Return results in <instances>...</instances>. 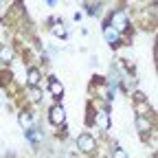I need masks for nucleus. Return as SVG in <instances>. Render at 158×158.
I'll use <instances>...</instances> for the list:
<instances>
[{"instance_id":"obj_1","label":"nucleus","mask_w":158,"mask_h":158,"mask_svg":"<svg viewBox=\"0 0 158 158\" xmlns=\"http://www.w3.org/2000/svg\"><path fill=\"white\" fill-rule=\"evenodd\" d=\"M110 27H112L116 33L125 31V29H127V15H125L123 11H114L112 18H110Z\"/></svg>"},{"instance_id":"obj_2","label":"nucleus","mask_w":158,"mask_h":158,"mask_svg":"<svg viewBox=\"0 0 158 158\" xmlns=\"http://www.w3.org/2000/svg\"><path fill=\"white\" fill-rule=\"evenodd\" d=\"M77 147L84 149V152H92L94 149V138L90 134H81V136L77 138Z\"/></svg>"},{"instance_id":"obj_3","label":"nucleus","mask_w":158,"mask_h":158,"mask_svg":"<svg viewBox=\"0 0 158 158\" xmlns=\"http://www.w3.org/2000/svg\"><path fill=\"white\" fill-rule=\"evenodd\" d=\"M64 118H66V112H64V108H62V106L51 108V123H53V125L64 123Z\"/></svg>"},{"instance_id":"obj_4","label":"nucleus","mask_w":158,"mask_h":158,"mask_svg":"<svg viewBox=\"0 0 158 158\" xmlns=\"http://www.w3.org/2000/svg\"><path fill=\"white\" fill-rule=\"evenodd\" d=\"M97 125L101 130H108L110 127V114L108 112H97Z\"/></svg>"},{"instance_id":"obj_5","label":"nucleus","mask_w":158,"mask_h":158,"mask_svg":"<svg viewBox=\"0 0 158 158\" xmlns=\"http://www.w3.org/2000/svg\"><path fill=\"white\" fill-rule=\"evenodd\" d=\"M103 35H106V40H108L110 44H114L116 40H118V33H116L112 27H106V29H103Z\"/></svg>"},{"instance_id":"obj_6","label":"nucleus","mask_w":158,"mask_h":158,"mask_svg":"<svg viewBox=\"0 0 158 158\" xmlns=\"http://www.w3.org/2000/svg\"><path fill=\"white\" fill-rule=\"evenodd\" d=\"M20 125L29 130V127L33 125V116H31L29 112H22V114H20Z\"/></svg>"},{"instance_id":"obj_7","label":"nucleus","mask_w":158,"mask_h":158,"mask_svg":"<svg viewBox=\"0 0 158 158\" xmlns=\"http://www.w3.org/2000/svg\"><path fill=\"white\" fill-rule=\"evenodd\" d=\"M29 84H31V86H37V84H40V70H37V68H31V70H29Z\"/></svg>"},{"instance_id":"obj_8","label":"nucleus","mask_w":158,"mask_h":158,"mask_svg":"<svg viewBox=\"0 0 158 158\" xmlns=\"http://www.w3.org/2000/svg\"><path fill=\"white\" fill-rule=\"evenodd\" d=\"M136 127L141 130V132H147V130H149V121H147L145 116H138V118H136Z\"/></svg>"},{"instance_id":"obj_9","label":"nucleus","mask_w":158,"mask_h":158,"mask_svg":"<svg viewBox=\"0 0 158 158\" xmlns=\"http://www.w3.org/2000/svg\"><path fill=\"white\" fill-rule=\"evenodd\" d=\"M11 57H13V51H11L9 46H2V48H0V59H2V62H9Z\"/></svg>"},{"instance_id":"obj_10","label":"nucleus","mask_w":158,"mask_h":158,"mask_svg":"<svg viewBox=\"0 0 158 158\" xmlns=\"http://www.w3.org/2000/svg\"><path fill=\"white\" fill-rule=\"evenodd\" d=\"M64 92V88H62V84H59V81H51V94H62Z\"/></svg>"},{"instance_id":"obj_11","label":"nucleus","mask_w":158,"mask_h":158,"mask_svg":"<svg viewBox=\"0 0 158 158\" xmlns=\"http://www.w3.org/2000/svg\"><path fill=\"white\" fill-rule=\"evenodd\" d=\"M53 33H55L57 37H64V35H66V29H64L62 24H57V27H53Z\"/></svg>"},{"instance_id":"obj_12","label":"nucleus","mask_w":158,"mask_h":158,"mask_svg":"<svg viewBox=\"0 0 158 158\" xmlns=\"http://www.w3.org/2000/svg\"><path fill=\"white\" fill-rule=\"evenodd\" d=\"M112 158H127V154H125L123 149H114V152H112Z\"/></svg>"},{"instance_id":"obj_13","label":"nucleus","mask_w":158,"mask_h":158,"mask_svg":"<svg viewBox=\"0 0 158 158\" xmlns=\"http://www.w3.org/2000/svg\"><path fill=\"white\" fill-rule=\"evenodd\" d=\"M29 136H31V141H40V134H37V132H35V130H33V132H31V134H29Z\"/></svg>"},{"instance_id":"obj_14","label":"nucleus","mask_w":158,"mask_h":158,"mask_svg":"<svg viewBox=\"0 0 158 158\" xmlns=\"http://www.w3.org/2000/svg\"><path fill=\"white\" fill-rule=\"evenodd\" d=\"M31 94H33V99H35V101H37V99H40V92H37V90H35V88H33V90H31Z\"/></svg>"}]
</instances>
